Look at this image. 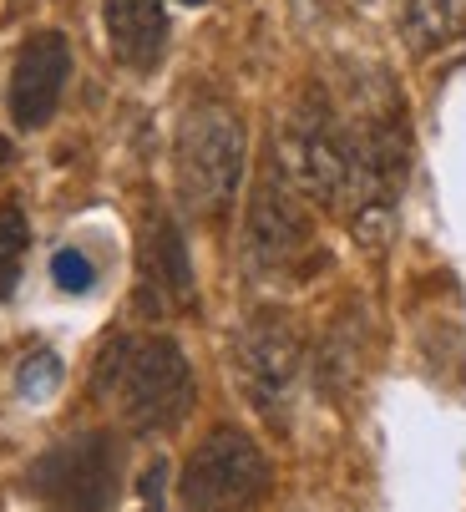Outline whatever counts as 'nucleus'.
Returning <instances> with one entry per match:
<instances>
[{
    "label": "nucleus",
    "instance_id": "nucleus-6",
    "mask_svg": "<svg viewBox=\"0 0 466 512\" xmlns=\"http://www.w3.org/2000/svg\"><path fill=\"white\" fill-rule=\"evenodd\" d=\"M309 239H315V218H309V203L289 188V178L274 168H264V178L249 193V213H244V264L254 274H274L289 269Z\"/></svg>",
    "mask_w": 466,
    "mask_h": 512
},
{
    "label": "nucleus",
    "instance_id": "nucleus-18",
    "mask_svg": "<svg viewBox=\"0 0 466 512\" xmlns=\"http://www.w3.org/2000/svg\"><path fill=\"white\" fill-rule=\"evenodd\" d=\"M183 6H203V0H183Z\"/></svg>",
    "mask_w": 466,
    "mask_h": 512
},
{
    "label": "nucleus",
    "instance_id": "nucleus-3",
    "mask_svg": "<svg viewBox=\"0 0 466 512\" xmlns=\"http://www.w3.org/2000/svg\"><path fill=\"white\" fill-rule=\"evenodd\" d=\"M274 168L315 208H345L350 198V132L325 97H304L279 127Z\"/></svg>",
    "mask_w": 466,
    "mask_h": 512
},
{
    "label": "nucleus",
    "instance_id": "nucleus-7",
    "mask_svg": "<svg viewBox=\"0 0 466 512\" xmlns=\"http://www.w3.org/2000/svg\"><path fill=\"white\" fill-rule=\"evenodd\" d=\"M36 487L66 512H107L117 497V447L112 436H76L36 467Z\"/></svg>",
    "mask_w": 466,
    "mask_h": 512
},
{
    "label": "nucleus",
    "instance_id": "nucleus-15",
    "mask_svg": "<svg viewBox=\"0 0 466 512\" xmlns=\"http://www.w3.org/2000/svg\"><path fill=\"white\" fill-rule=\"evenodd\" d=\"M16 381H21V396H26V401H46V396L56 391V381H61V360H56L51 350H36V355L21 365Z\"/></svg>",
    "mask_w": 466,
    "mask_h": 512
},
{
    "label": "nucleus",
    "instance_id": "nucleus-16",
    "mask_svg": "<svg viewBox=\"0 0 466 512\" xmlns=\"http://www.w3.org/2000/svg\"><path fill=\"white\" fill-rule=\"evenodd\" d=\"M142 512H163V487H168V467L163 462H152L147 472H142Z\"/></svg>",
    "mask_w": 466,
    "mask_h": 512
},
{
    "label": "nucleus",
    "instance_id": "nucleus-10",
    "mask_svg": "<svg viewBox=\"0 0 466 512\" xmlns=\"http://www.w3.org/2000/svg\"><path fill=\"white\" fill-rule=\"evenodd\" d=\"M102 26L117 66L152 71L168 46V11L163 0H102Z\"/></svg>",
    "mask_w": 466,
    "mask_h": 512
},
{
    "label": "nucleus",
    "instance_id": "nucleus-9",
    "mask_svg": "<svg viewBox=\"0 0 466 512\" xmlns=\"http://www.w3.org/2000/svg\"><path fill=\"white\" fill-rule=\"evenodd\" d=\"M66 77H71V41L61 31H31L16 51L11 97H6L16 127H26V132L46 127L56 117V107H61Z\"/></svg>",
    "mask_w": 466,
    "mask_h": 512
},
{
    "label": "nucleus",
    "instance_id": "nucleus-13",
    "mask_svg": "<svg viewBox=\"0 0 466 512\" xmlns=\"http://www.w3.org/2000/svg\"><path fill=\"white\" fill-rule=\"evenodd\" d=\"M360 381V335L345 325L330 330V340L320 345V391L325 396H345Z\"/></svg>",
    "mask_w": 466,
    "mask_h": 512
},
{
    "label": "nucleus",
    "instance_id": "nucleus-4",
    "mask_svg": "<svg viewBox=\"0 0 466 512\" xmlns=\"http://www.w3.org/2000/svg\"><path fill=\"white\" fill-rule=\"evenodd\" d=\"M178 487L188 512H244L269 492V462L249 431L218 426L193 447Z\"/></svg>",
    "mask_w": 466,
    "mask_h": 512
},
{
    "label": "nucleus",
    "instance_id": "nucleus-14",
    "mask_svg": "<svg viewBox=\"0 0 466 512\" xmlns=\"http://www.w3.org/2000/svg\"><path fill=\"white\" fill-rule=\"evenodd\" d=\"M51 279L66 289V295H87V289L97 284V264L82 254V249H61L51 259Z\"/></svg>",
    "mask_w": 466,
    "mask_h": 512
},
{
    "label": "nucleus",
    "instance_id": "nucleus-1",
    "mask_svg": "<svg viewBox=\"0 0 466 512\" xmlns=\"http://www.w3.org/2000/svg\"><path fill=\"white\" fill-rule=\"evenodd\" d=\"M97 391L117 396V411L132 431H173L193 406V365L178 340H112L97 360Z\"/></svg>",
    "mask_w": 466,
    "mask_h": 512
},
{
    "label": "nucleus",
    "instance_id": "nucleus-11",
    "mask_svg": "<svg viewBox=\"0 0 466 512\" xmlns=\"http://www.w3.org/2000/svg\"><path fill=\"white\" fill-rule=\"evenodd\" d=\"M461 26H466V6H461V0H411L406 21H401L411 51H436V46H446Z\"/></svg>",
    "mask_w": 466,
    "mask_h": 512
},
{
    "label": "nucleus",
    "instance_id": "nucleus-2",
    "mask_svg": "<svg viewBox=\"0 0 466 512\" xmlns=\"http://www.w3.org/2000/svg\"><path fill=\"white\" fill-rule=\"evenodd\" d=\"M244 122L223 102H198L183 112L173 137V178L193 218H223L244 188Z\"/></svg>",
    "mask_w": 466,
    "mask_h": 512
},
{
    "label": "nucleus",
    "instance_id": "nucleus-8",
    "mask_svg": "<svg viewBox=\"0 0 466 512\" xmlns=\"http://www.w3.org/2000/svg\"><path fill=\"white\" fill-rule=\"evenodd\" d=\"M193 264H188V244L178 234V224L168 213H147L142 234H137V300L142 315H178L193 310Z\"/></svg>",
    "mask_w": 466,
    "mask_h": 512
},
{
    "label": "nucleus",
    "instance_id": "nucleus-12",
    "mask_svg": "<svg viewBox=\"0 0 466 512\" xmlns=\"http://www.w3.org/2000/svg\"><path fill=\"white\" fill-rule=\"evenodd\" d=\"M26 249H31V224H26V208L16 198L0 203V305L16 295L21 269H26Z\"/></svg>",
    "mask_w": 466,
    "mask_h": 512
},
{
    "label": "nucleus",
    "instance_id": "nucleus-5",
    "mask_svg": "<svg viewBox=\"0 0 466 512\" xmlns=\"http://www.w3.org/2000/svg\"><path fill=\"white\" fill-rule=\"evenodd\" d=\"M299 365H304V340L289 315L259 310L239 325L233 335V381H239L244 401L264 416H279L299 386Z\"/></svg>",
    "mask_w": 466,
    "mask_h": 512
},
{
    "label": "nucleus",
    "instance_id": "nucleus-17",
    "mask_svg": "<svg viewBox=\"0 0 466 512\" xmlns=\"http://www.w3.org/2000/svg\"><path fill=\"white\" fill-rule=\"evenodd\" d=\"M0 163H11V142L6 137H0Z\"/></svg>",
    "mask_w": 466,
    "mask_h": 512
}]
</instances>
